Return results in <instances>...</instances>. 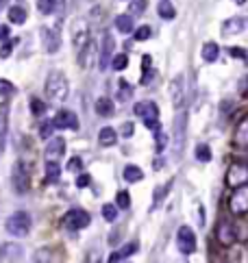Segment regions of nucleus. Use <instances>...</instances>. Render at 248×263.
Segmentation results:
<instances>
[{"mask_svg":"<svg viewBox=\"0 0 248 263\" xmlns=\"http://www.w3.org/2000/svg\"><path fill=\"white\" fill-rule=\"evenodd\" d=\"M218 57H220V46L215 42H207L205 46H202V59H205L207 63L218 61Z\"/></svg>","mask_w":248,"mask_h":263,"instance_id":"18","label":"nucleus"},{"mask_svg":"<svg viewBox=\"0 0 248 263\" xmlns=\"http://www.w3.org/2000/svg\"><path fill=\"white\" fill-rule=\"evenodd\" d=\"M31 111H33L35 115H42L44 111H46V104L39 100V98H31Z\"/></svg>","mask_w":248,"mask_h":263,"instance_id":"37","label":"nucleus"},{"mask_svg":"<svg viewBox=\"0 0 248 263\" xmlns=\"http://www.w3.org/2000/svg\"><path fill=\"white\" fill-rule=\"evenodd\" d=\"M16 94V85L11 81H7V78H0V96L7 98V96H13Z\"/></svg>","mask_w":248,"mask_h":263,"instance_id":"31","label":"nucleus"},{"mask_svg":"<svg viewBox=\"0 0 248 263\" xmlns=\"http://www.w3.org/2000/svg\"><path fill=\"white\" fill-rule=\"evenodd\" d=\"M153 37V29L150 26H140V29L135 31V39L137 42H146V39Z\"/></svg>","mask_w":248,"mask_h":263,"instance_id":"34","label":"nucleus"},{"mask_svg":"<svg viewBox=\"0 0 248 263\" xmlns=\"http://www.w3.org/2000/svg\"><path fill=\"white\" fill-rule=\"evenodd\" d=\"M168 187H170V183H166L163 187H159L157 189V194H155V200H153V209H157V205H159V200L166 196V192H168Z\"/></svg>","mask_w":248,"mask_h":263,"instance_id":"41","label":"nucleus"},{"mask_svg":"<svg viewBox=\"0 0 248 263\" xmlns=\"http://www.w3.org/2000/svg\"><path fill=\"white\" fill-rule=\"evenodd\" d=\"M115 205H117V209H129V207H131V196H129V192H117Z\"/></svg>","mask_w":248,"mask_h":263,"instance_id":"33","label":"nucleus"},{"mask_svg":"<svg viewBox=\"0 0 248 263\" xmlns=\"http://www.w3.org/2000/svg\"><path fill=\"white\" fill-rule=\"evenodd\" d=\"M176 246L183 254H192L196 250V233L189 226H181L176 233Z\"/></svg>","mask_w":248,"mask_h":263,"instance_id":"8","label":"nucleus"},{"mask_svg":"<svg viewBox=\"0 0 248 263\" xmlns=\"http://www.w3.org/2000/svg\"><path fill=\"white\" fill-rule=\"evenodd\" d=\"M11 183L18 196H24L31 189V168L24 161H18L13 166V174H11Z\"/></svg>","mask_w":248,"mask_h":263,"instance_id":"3","label":"nucleus"},{"mask_svg":"<svg viewBox=\"0 0 248 263\" xmlns=\"http://www.w3.org/2000/svg\"><path fill=\"white\" fill-rule=\"evenodd\" d=\"M61 224L65 228H70V231H83V228H87L91 224V215L87 211H83V209H70L61 218Z\"/></svg>","mask_w":248,"mask_h":263,"instance_id":"5","label":"nucleus"},{"mask_svg":"<svg viewBox=\"0 0 248 263\" xmlns=\"http://www.w3.org/2000/svg\"><path fill=\"white\" fill-rule=\"evenodd\" d=\"M42 44H44V50L48 52V55H55V52L61 48V37L57 35V31L52 29H42Z\"/></svg>","mask_w":248,"mask_h":263,"instance_id":"13","label":"nucleus"},{"mask_svg":"<svg viewBox=\"0 0 248 263\" xmlns=\"http://www.w3.org/2000/svg\"><path fill=\"white\" fill-rule=\"evenodd\" d=\"M68 170H70V172H83V161L78 159V157H74V159H70V163H68Z\"/></svg>","mask_w":248,"mask_h":263,"instance_id":"40","label":"nucleus"},{"mask_svg":"<svg viewBox=\"0 0 248 263\" xmlns=\"http://www.w3.org/2000/svg\"><path fill=\"white\" fill-rule=\"evenodd\" d=\"M228 52H231V57H235V59H246V52L241 48H228Z\"/></svg>","mask_w":248,"mask_h":263,"instance_id":"46","label":"nucleus"},{"mask_svg":"<svg viewBox=\"0 0 248 263\" xmlns=\"http://www.w3.org/2000/svg\"><path fill=\"white\" fill-rule=\"evenodd\" d=\"M111 65H113L115 72H122L129 65V57L122 55V52H120V55H113V59H111Z\"/></svg>","mask_w":248,"mask_h":263,"instance_id":"30","label":"nucleus"},{"mask_svg":"<svg viewBox=\"0 0 248 263\" xmlns=\"http://www.w3.org/2000/svg\"><path fill=\"white\" fill-rule=\"evenodd\" d=\"M68 94H70V83L65 78V74L59 70L50 72L48 78H46V96H48V100L59 104L68 98Z\"/></svg>","mask_w":248,"mask_h":263,"instance_id":"1","label":"nucleus"},{"mask_svg":"<svg viewBox=\"0 0 248 263\" xmlns=\"http://www.w3.org/2000/svg\"><path fill=\"white\" fill-rule=\"evenodd\" d=\"M115 29L120 33H131V31H133V20H131L129 13H122V16L115 18Z\"/></svg>","mask_w":248,"mask_h":263,"instance_id":"24","label":"nucleus"},{"mask_svg":"<svg viewBox=\"0 0 248 263\" xmlns=\"http://www.w3.org/2000/svg\"><path fill=\"white\" fill-rule=\"evenodd\" d=\"M7 115H9V109H7V104H3L0 107V153H3L7 140Z\"/></svg>","mask_w":248,"mask_h":263,"instance_id":"23","label":"nucleus"},{"mask_svg":"<svg viewBox=\"0 0 248 263\" xmlns=\"http://www.w3.org/2000/svg\"><path fill=\"white\" fill-rule=\"evenodd\" d=\"M235 140H237V144H241V146H248V115L241 120V124L237 126Z\"/></svg>","mask_w":248,"mask_h":263,"instance_id":"25","label":"nucleus"},{"mask_svg":"<svg viewBox=\"0 0 248 263\" xmlns=\"http://www.w3.org/2000/svg\"><path fill=\"white\" fill-rule=\"evenodd\" d=\"M55 124H57V128L76 130V128H78V117H76V113H72V111L61 109V111H59V113L55 115Z\"/></svg>","mask_w":248,"mask_h":263,"instance_id":"15","label":"nucleus"},{"mask_svg":"<svg viewBox=\"0 0 248 263\" xmlns=\"http://www.w3.org/2000/svg\"><path fill=\"white\" fill-rule=\"evenodd\" d=\"M246 29H248V18L235 16V18L224 20V24H222V35H224V37H228V35H239V33H244Z\"/></svg>","mask_w":248,"mask_h":263,"instance_id":"11","label":"nucleus"},{"mask_svg":"<svg viewBox=\"0 0 248 263\" xmlns=\"http://www.w3.org/2000/svg\"><path fill=\"white\" fill-rule=\"evenodd\" d=\"M146 9V0H133L131 3V13H142Z\"/></svg>","mask_w":248,"mask_h":263,"instance_id":"43","label":"nucleus"},{"mask_svg":"<svg viewBox=\"0 0 248 263\" xmlns=\"http://www.w3.org/2000/svg\"><path fill=\"white\" fill-rule=\"evenodd\" d=\"M183 81H185L183 76H176L172 81V85H170V94H172V102H174L176 109H181L183 104H185V89H183Z\"/></svg>","mask_w":248,"mask_h":263,"instance_id":"16","label":"nucleus"},{"mask_svg":"<svg viewBox=\"0 0 248 263\" xmlns=\"http://www.w3.org/2000/svg\"><path fill=\"white\" fill-rule=\"evenodd\" d=\"M9 20L13 24H24L26 22V11L22 7H11L9 9Z\"/></svg>","mask_w":248,"mask_h":263,"instance_id":"26","label":"nucleus"},{"mask_svg":"<svg viewBox=\"0 0 248 263\" xmlns=\"http://www.w3.org/2000/svg\"><path fill=\"white\" fill-rule=\"evenodd\" d=\"M9 37V29L7 26H0V39H7Z\"/></svg>","mask_w":248,"mask_h":263,"instance_id":"49","label":"nucleus"},{"mask_svg":"<svg viewBox=\"0 0 248 263\" xmlns=\"http://www.w3.org/2000/svg\"><path fill=\"white\" fill-rule=\"evenodd\" d=\"M142 179H144L142 168H137V166H127V168H124V181H127V183H140Z\"/></svg>","mask_w":248,"mask_h":263,"instance_id":"22","label":"nucleus"},{"mask_svg":"<svg viewBox=\"0 0 248 263\" xmlns=\"http://www.w3.org/2000/svg\"><path fill=\"white\" fill-rule=\"evenodd\" d=\"M85 263H100V252L98 250H89L87 252V261Z\"/></svg>","mask_w":248,"mask_h":263,"instance_id":"45","label":"nucleus"},{"mask_svg":"<svg viewBox=\"0 0 248 263\" xmlns=\"http://www.w3.org/2000/svg\"><path fill=\"white\" fill-rule=\"evenodd\" d=\"M185 137H187V111H179L174 117V137H172V148L174 157L179 159L185 146Z\"/></svg>","mask_w":248,"mask_h":263,"instance_id":"4","label":"nucleus"},{"mask_svg":"<svg viewBox=\"0 0 248 263\" xmlns=\"http://www.w3.org/2000/svg\"><path fill=\"white\" fill-rule=\"evenodd\" d=\"M157 11H159V16L163 20H172L176 16V11H174V7L168 3V0H163V3H159V7H157Z\"/></svg>","mask_w":248,"mask_h":263,"instance_id":"27","label":"nucleus"},{"mask_svg":"<svg viewBox=\"0 0 248 263\" xmlns=\"http://www.w3.org/2000/svg\"><path fill=\"white\" fill-rule=\"evenodd\" d=\"M233 3H235V5H244L246 0H233Z\"/></svg>","mask_w":248,"mask_h":263,"instance_id":"50","label":"nucleus"},{"mask_svg":"<svg viewBox=\"0 0 248 263\" xmlns=\"http://www.w3.org/2000/svg\"><path fill=\"white\" fill-rule=\"evenodd\" d=\"M96 113L102 115V117L113 115V102H111L109 98H98L96 100Z\"/></svg>","mask_w":248,"mask_h":263,"instance_id":"20","label":"nucleus"},{"mask_svg":"<svg viewBox=\"0 0 248 263\" xmlns=\"http://www.w3.org/2000/svg\"><path fill=\"white\" fill-rule=\"evenodd\" d=\"M57 128V124L55 120H48V122H44L42 126H39V135L44 137V140H48V137H52V130Z\"/></svg>","mask_w":248,"mask_h":263,"instance_id":"32","label":"nucleus"},{"mask_svg":"<svg viewBox=\"0 0 248 263\" xmlns=\"http://www.w3.org/2000/svg\"><path fill=\"white\" fill-rule=\"evenodd\" d=\"M226 183H228V185H231L233 189L246 185V183H248V166H244V163H233V166L228 168Z\"/></svg>","mask_w":248,"mask_h":263,"instance_id":"9","label":"nucleus"},{"mask_svg":"<svg viewBox=\"0 0 248 263\" xmlns=\"http://www.w3.org/2000/svg\"><path fill=\"white\" fill-rule=\"evenodd\" d=\"M59 176H61V166L57 161H46V181L57 183Z\"/></svg>","mask_w":248,"mask_h":263,"instance_id":"21","label":"nucleus"},{"mask_svg":"<svg viewBox=\"0 0 248 263\" xmlns=\"http://www.w3.org/2000/svg\"><path fill=\"white\" fill-rule=\"evenodd\" d=\"M133 113L140 115L144 122H148V120H159V107H157L155 102H150V100L137 102L135 107H133Z\"/></svg>","mask_w":248,"mask_h":263,"instance_id":"12","label":"nucleus"},{"mask_svg":"<svg viewBox=\"0 0 248 263\" xmlns=\"http://www.w3.org/2000/svg\"><path fill=\"white\" fill-rule=\"evenodd\" d=\"M102 215L107 222H113L117 218V205H104L102 207Z\"/></svg>","mask_w":248,"mask_h":263,"instance_id":"35","label":"nucleus"},{"mask_svg":"<svg viewBox=\"0 0 248 263\" xmlns=\"http://www.w3.org/2000/svg\"><path fill=\"white\" fill-rule=\"evenodd\" d=\"M155 140H157V150H163V148H166V144H168V137H166V133H161V130H157Z\"/></svg>","mask_w":248,"mask_h":263,"instance_id":"42","label":"nucleus"},{"mask_svg":"<svg viewBox=\"0 0 248 263\" xmlns=\"http://www.w3.org/2000/svg\"><path fill=\"white\" fill-rule=\"evenodd\" d=\"M137 250H140V244H137V241H131V244H127V246L122 248L120 254H122L124 259H127V257H131V254H135Z\"/></svg>","mask_w":248,"mask_h":263,"instance_id":"38","label":"nucleus"},{"mask_svg":"<svg viewBox=\"0 0 248 263\" xmlns=\"http://www.w3.org/2000/svg\"><path fill=\"white\" fill-rule=\"evenodd\" d=\"M5 231L13 235V237H24L31 231V215L26 211H16L11 213L5 222Z\"/></svg>","mask_w":248,"mask_h":263,"instance_id":"2","label":"nucleus"},{"mask_svg":"<svg viewBox=\"0 0 248 263\" xmlns=\"http://www.w3.org/2000/svg\"><path fill=\"white\" fill-rule=\"evenodd\" d=\"M117 87H120V91H117V100H127V98L131 96V85L127 81H120L117 83Z\"/></svg>","mask_w":248,"mask_h":263,"instance_id":"36","label":"nucleus"},{"mask_svg":"<svg viewBox=\"0 0 248 263\" xmlns=\"http://www.w3.org/2000/svg\"><path fill=\"white\" fill-rule=\"evenodd\" d=\"M37 9H39V13L48 16V13L57 9V0H37Z\"/></svg>","mask_w":248,"mask_h":263,"instance_id":"29","label":"nucleus"},{"mask_svg":"<svg viewBox=\"0 0 248 263\" xmlns=\"http://www.w3.org/2000/svg\"><path fill=\"white\" fill-rule=\"evenodd\" d=\"M65 155V140L63 137H52L46 146V161H57L59 157Z\"/></svg>","mask_w":248,"mask_h":263,"instance_id":"14","label":"nucleus"},{"mask_svg":"<svg viewBox=\"0 0 248 263\" xmlns=\"http://www.w3.org/2000/svg\"><path fill=\"white\" fill-rule=\"evenodd\" d=\"M113 50H115L113 37H111L109 33H104V35H102V46H100V55H98V65H100V70L109 68L111 59H113Z\"/></svg>","mask_w":248,"mask_h":263,"instance_id":"10","label":"nucleus"},{"mask_svg":"<svg viewBox=\"0 0 248 263\" xmlns=\"http://www.w3.org/2000/svg\"><path fill=\"white\" fill-rule=\"evenodd\" d=\"M218 239L222 241V244H231V241L235 239L233 226L228 224L226 220H222V222H220V226H218Z\"/></svg>","mask_w":248,"mask_h":263,"instance_id":"19","label":"nucleus"},{"mask_svg":"<svg viewBox=\"0 0 248 263\" xmlns=\"http://www.w3.org/2000/svg\"><path fill=\"white\" fill-rule=\"evenodd\" d=\"M98 142H100V146L109 148L117 142V133L111 126H104V128H100V133H98Z\"/></svg>","mask_w":248,"mask_h":263,"instance_id":"17","label":"nucleus"},{"mask_svg":"<svg viewBox=\"0 0 248 263\" xmlns=\"http://www.w3.org/2000/svg\"><path fill=\"white\" fill-rule=\"evenodd\" d=\"M89 181H91V179H89V174H85V172H83V174H78V179H76V187H81V189H83V187H87V185H89Z\"/></svg>","mask_w":248,"mask_h":263,"instance_id":"44","label":"nucleus"},{"mask_svg":"<svg viewBox=\"0 0 248 263\" xmlns=\"http://www.w3.org/2000/svg\"><path fill=\"white\" fill-rule=\"evenodd\" d=\"M122 135H124V137H131V135H133V124H131V122L124 124V126H122Z\"/></svg>","mask_w":248,"mask_h":263,"instance_id":"48","label":"nucleus"},{"mask_svg":"<svg viewBox=\"0 0 248 263\" xmlns=\"http://www.w3.org/2000/svg\"><path fill=\"white\" fill-rule=\"evenodd\" d=\"M24 248L18 241H5L0 244V263H22Z\"/></svg>","mask_w":248,"mask_h":263,"instance_id":"6","label":"nucleus"},{"mask_svg":"<svg viewBox=\"0 0 248 263\" xmlns=\"http://www.w3.org/2000/svg\"><path fill=\"white\" fill-rule=\"evenodd\" d=\"M196 159L202 163L211 161V148H209L207 144H198V146H196Z\"/></svg>","mask_w":248,"mask_h":263,"instance_id":"28","label":"nucleus"},{"mask_svg":"<svg viewBox=\"0 0 248 263\" xmlns=\"http://www.w3.org/2000/svg\"><path fill=\"white\" fill-rule=\"evenodd\" d=\"M228 207L235 215H241L248 211V183L241 187H235V192L231 194V200H228Z\"/></svg>","mask_w":248,"mask_h":263,"instance_id":"7","label":"nucleus"},{"mask_svg":"<svg viewBox=\"0 0 248 263\" xmlns=\"http://www.w3.org/2000/svg\"><path fill=\"white\" fill-rule=\"evenodd\" d=\"M122 263H129V261H122Z\"/></svg>","mask_w":248,"mask_h":263,"instance_id":"51","label":"nucleus"},{"mask_svg":"<svg viewBox=\"0 0 248 263\" xmlns=\"http://www.w3.org/2000/svg\"><path fill=\"white\" fill-rule=\"evenodd\" d=\"M16 44H18V39H11V42H7V44L3 46V48H0V57H3V59L9 57V55H11V50L16 48Z\"/></svg>","mask_w":248,"mask_h":263,"instance_id":"39","label":"nucleus"},{"mask_svg":"<svg viewBox=\"0 0 248 263\" xmlns=\"http://www.w3.org/2000/svg\"><path fill=\"white\" fill-rule=\"evenodd\" d=\"M161 3H163V0H161Z\"/></svg>","mask_w":248,"mask_h":263,"instance_id":"52","label":"nucleus"},{"mask_svg":"<svg viewBox=\"0 0 248 263\" xmlns=\"http://www.w3.org/2000/svg\"><path fill=\"white\" fill-rule=\"evenodd\" d=\"M124 257L120 254V250H115V252H111V257H109V263H122Z\"/></svg>","mask_w":248,"mask_h":263,"instance_id":"47","label":"nucleus"}]
</instances>
